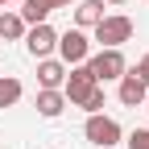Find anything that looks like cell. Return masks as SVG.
<instances>
[{
	"label": "cell",
	"mask_w": 149,
	"mask_h": 149,
	"mask_svg": "<svg viewBox=\"0 0 149 149\" xmlns=\"http://www.w3.org/2000/svg\"><path fill=\"white\" fill-rule=\"evenodd\" d=\"M128 37H133V21H128L124 13H108L104 21L95 25V42H100V50H120Z\"/></svg>",
	"instance_id": "obj_1"
},
{
	"label": "cell",
	"mask_w": 149,
	"mask_h": 149,
	"mask_svg": "<svg viewBox=\"0 0 149 149\" xmlns=\"http://www.w3.org/2000/svg\"><path fill=\"white\" fill-rule=\"evenodd\" d=\"M83 137H87L91 145H100V149H112V145H120L124 128H120L116 120H112V116L95 112V116H87V124H83Z\"/></svg>",
	"instance_id": "obj_2"
},
{
	"label": "cell",
	"mask_w": 149,
	"mask_h": 149,
	"mask_svg": "<svg viewBox=\"0 0 149 149\" xmlns=\"http://www.w3.org/2000/svg\"><path fill=\"white\" fill-rule=\"evenodd\" d=\"M100 83H95V74H91V66L87 62H79V66H66V83H62V95H66V104H83L91 91H95Z\"/></svg>",
	"instance_id": "obj_3"
},
{
	"label": "cell",
	"mask_w": 149,
	"mask_h": 149,
	"mask_svg": "<svg viewBox=\"0 0 149 149\" xmlns=\"http://www.w3.org/2000/svg\"><path fill=\"white\" fill-rule=\"evenodd\" d=\"M87 66H91V74H95V83H112V79H120V74L128 70L120 50H95L87 58Z\"/></svg>",
	"instance_id": "obj_4"
},
{
	"label": "cell",
	"mask_w": 149,
	"mask_h": 149,
	"mask_svg": "<svg viewBox=\"0 0 149 149\" xmlns=\"http://www.w3.org/2000/svg\"><path fill=\"white\" fill-rule=\"evenodd\" d=\"M58 58H62L66 66L87 62V58H91V37H87L83 29H66V33H58Z\"/></svg>",
	"instance_id": "obj_5"
},
{
	"label": "cell",
	"mask_w": 149,
	"mask_h": 149,
	"mask_svg": "<svg viewBox=\"0 0 149 149\" xmlns=\"http://www.w3.org/2000/svg\"><path fill=\"white\" fill-rule=\"evenodd\" d=\"M25 50L33 54V58H50V54L58 50V29H54L50 21L29 25V29H25Z\"/></svg>",
	"instance_id": "obj_6"
},
{
	"label": "cell",
	"mask_w": 149,
	"mask_h": 149,
	"mask_svg": "<svg viewBox=\"0 0 149 149\" xmlns=\"http://www.w3.org/2000/svg\"><path fill=\"white\" fill-rule=\"evenodd\" d=\"M37 83L50 87V91H62V83H66V62H62V58H37Z\"/></svg>",
	"instance_id": "obj_7"
},
{
	"label": "cell",
	"mask_w": 149,
	"mask_h": 149,
	"mask_svg": "<svg viewBox=\"0 0 149 149\" xmlns=\"http://www.w3.org/2000/svg\"><path fill=\"white\" fill-rule=\"evenodd\" d=\"M116 83H120V91H116V95H120V104H124V108H141V104H145V95H149V87H145V83L137 79L133 70H124V74H120Z\"/></svg>",
	"instance_id": "obj_8"
},
{
	"label": "cell",
	"mask_w": 149,
	"mask_h": 149,
	"mask_svg": "<svg viewBox=\"0 0 149 149\" xmlns=\"http://www.w3.org/2000/svg\"><path fill=\"white\" fill-rule=\"evenodd\" d=\"M104 17H108L104 0H79V4H74V29H95Z\"/></svg>",
	"instance_id": "obj_9"
},
{
	"label": "cell",
	"mask_w": 149,
	"mask_h": 149,
	"mask_svg": "<svg viewBox=\"0 0 149 149\" xmlns=\"http://www.w3.org/2000/svg\"><path fill=\"white\" fill-rule=\"evenodd\" d=\"M62 112H66V95H62V91H50V87H42V91H37V116L58 120Z\"/></svg>",
	"instance_id": "obj_10"
},
{
	"label": "cell",
	"mask_w": 149,
	"mask_h": 149,
	"mask_svg": "<svg viewBox=\"0 0 149 149\" xmlns=\"http://www.w3.org/2000/svg\"><path fill=\"white\" fill-rule=\"evenodd\" d=\"M50 13H54L50 0H21V21H25V25H42V21H50Z\"/></svg>",
	"instance_id": "obj_11"
},
{
	"label": "cell",
	"mask_w": 149,
	"mask_h": 149,
	"mask_svg": "<svg viewBox=\"0 0 149 149\" xmlns=\"http://www.w3.org/2000/svg\"><path fill=\"white\" fill-rule=\"evenodd\" d=\"M21 37H25L21 13H0V42H21Z\"/></svg>",
	"instance_id": "obj_12"
},
{
	"label": "cell",
	"mask_w": 149,
	"mask_h": 149,
	"mask_svg": "<svg viewBox=\"0 0 149 149\" xmlns=\"http://www.w3.org/2000/svg\"><path fill=\"white\" fill-rule=\"evenodd\" d=\"M21 79H13V74H0V108H13L17 100H21Z\"/></svg>",
	"instance_id": "obj_13"
},
{
	"label": "cell",
	"mask_w": 149,
	"mask_h": 149,
	"mask_svg": "<svg viewBox=\"0 0 149 149\" xmlns=\"http://www.w3.org/2000/svg\"><path fill=\"white\" fill-rule=\"evenodd\" d=\"M83 112H87V116H95V112H104V87H95V91H91V95L79 104Z\"/></svg>",
	"instance_id": "obj_14"
},
{
	"label": "cell",
	"mask_w": 149,
	"mask_h": 149,
	"mask_svg": "<svg viewBox=\"0 0 149 149\" xmlns=\"http://www.w3.org/2000/svg\"><path fill=\"white\" fill-rule=\"evenodd\" d=\"M124 145H128V149H149V128H133Z\"/></svg>",
	"instance_id": "obj_15"
},
{
	"label": "cell",
	"mask_w": 149,
	"mask_h": 149,
	"mask_svg": "<svg viewBox=\"0 0 149 149\" xmlns=\"http://www.w3.org/2000/svg\"><path fill=\"white\" fill-rule=\"evenodd\" d=\"M133 74H137V79H141V83L149 87V54H145V58H141V62L133 66Z\"/></svg>",
	"instance_id": "obj_16"
},
{
	"label": "cell",
	"mask_w": 149,
	"mask_h": 149,
	"mask_svg": "<svg viewBox=\"0 0 149 149\" xmlns=\"http://www.w3.org/2000/svg\"><path fill=\"white\" fill-rule=\"evenodd\" d=\"M50 4H54V8H70L74 0H50Z\"/></svg>",
	"instance_id": "obj_17"
},
{
	"label": "cell",
	"mask_w": 149,
	"mask_h": 149,
	"mask_svg": "<svg viewBox=\"0 0 149 149\" xmlns=\"http://www.w3.org/2000/svg\"><path fill=\"white\" fill-rule=\"evenodd\" d=\"M104 4H128V0H104Z\"/></svg>",
	"instance_id": "obj_18"
},
{
	"label": "cell",
	"mask_w": 149,
	"mask_h": 149,
	"mask_svg": "<svg viewBox=\"0 0 149 149\" xmlns=\"http://www.w3.org/2000/svg\"><path fill=\"white\" fill-rule=\"evenodd\" d=\"M0 4H21V0H0Z\"/></svg>",
	"instance_id": "obj_19"
},
{
	"label": "cell",
	"mask_w": 149,
	"mask_h": 149,
	"mask_svg": "<svg viewBox=\"0 0 149 149\" xmlns=\"http://www.w3.org/2000/svg\"><path fill=\"white\" fill-rule=\"evenodd\" d=\"M141 108H149V95H145V104H141Z\"/></svg>",
	"instance_id": "obj_20"
},
{
	"label": "cell",
	"mask_w": 149,
	"mask_h": 149,
	"mask_svg": "<svg viewBox=\"0 0 149 149\" xmlns=\"http://www.w3.org/2000/svg\"><path fill=\"white\" fill-rule=\"evenodd\" d=\"M0 74H4V70H0Z\"/></svg>",
	"instance_id": "obj_21"
}]
</instances>
